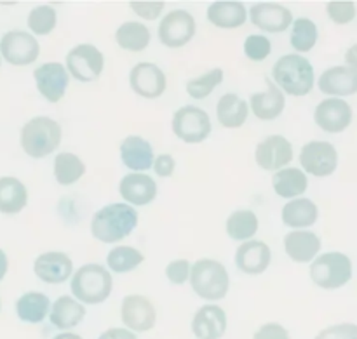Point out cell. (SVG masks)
<instances>
[{
	"mask_svg": "<svg viewBox=\"0 0 357 339\" xmlns=\"http://www.w3.org/2000/svg\"><path fill=\"white\" fill-rule=\"evenodd\" d=\"M138 226V212L129 204H110L93 216L91 233L103 244L124 240Z\"/></svg>",
	"mask_w": 357,
	"mask_h": 339,
	"instance_id": "cell-1",
	"label": "cell"
},
{
	"mask_svg": "<svg viewBox=\"0 0 357 339\" xmlns=\"http://www.w3.org/2000/svg\"><path fill=\"white\" fill-rule=\"evenodd\" d=\"M272 77L278 87L291 96H307L316 82L312 65L300 54H286L279 58L272 68Z\"/></svg>",
	"mask_w": 357,
	"mask_h": 339,
	"instance_id": "cell-2",
	"label": "cell"
},
{
	"mask_svg": "<svg viewBox=\"0 0 357 339\" xmlns=\"http://www.w3.org/2000/svg\"><path fill=\"white\" fill-rule=\"evenodd\" d=\"M61 125L49 117H35L21 129V146L31 159L51 155L61 143Z\"/></svg>",
	"mask_w": 357,
	"mask_h": 339,
	"instance_id": "cell-3",
	"label": "cell"
},
{
	"mask_svg": "<svg viewBox=\"0 0 357 339\" xmlns=\"http://www.w3.org/2000/svg\"><path fill=\"white\" fill-rule=\"evenodd\" d=\"M72 294L86 305H100L114 289L110 271L98 263H87L73 274Z\"/></svg>",
	"mask_w": 357,
	"mask_h": 339,
	"instance_id": "cell-4",
	"label": "cell"
},
{
	"mask_svg": "<svg viewBox=\"0 0 357 339\" xmlns=\"http://www.w3.org/2000/svg\"><path fill=\"white\" fill-rule=\"evenodd\" d=\"M190 284L199 298L208 299V301H218V299L225 298L229 292V271L220 261L204 258L192 267Z\"/></svg>",
	"mask_w": 357,
	"mask_h": 339,
	"instance_id": "cell-5",
	"label": "cell"
},
{
	"mask_svg": "<svg viewBox=\"0 0 357 339\" xmlns=\"http://www.w3.org/2000/svg\"><path fill=\"white\" fill-rule=\"evenodd\" d=\"M310 278L326 291L344 287L352 278V261L344 253H324L310 265Z\"/></svg>",
	"mask_w": 357,
	"mask_h": 339,
	"instance_id": "cell-6",
	"label": "cell"
},
{
	"mask_svg": "<svg viewBox=\"0 0 357 339\" xmlns=\"http://www.w3.org/2000/svg\"><path fill=\"white\" fill-rule=\"evenodd\" d=\"M105 66V56L96 45L79 44L66 54L68 73L79 82H93L101 75Z\"/></svg>",
	"mask_w": 357,
	"mask_h": 339,
	"instance_id": "cell-7",
	"label": "cell"
},
{
	"mask_svg": "<svg viewBox=\"0 0 357 339\" xmlns=\"http://www.w3.org/2000/svg\"><path fill=\"white\" fill-rule=\"evenodd\" d=\"M173 132L185 143H202L211 134V120L202 108L183 107L174 111Z\"/></svg>",
	"mask_w": 357,
	"mask_h": 339,
	"instance_id": "cell-8",
	"label": "cell"
},
{
	"mask_svg": "<svg viewBox=\"0 0 357 339\" xmlns=\"http://www.w3.org/2000/svg\"><path fill=\"white\" fill-rule=\"evenodd\" d=\"M197 24L188 10L176 9L166 14L159 24V38L166 47L180 49L194 38Z\"/></svg>",
	"mask_w": 357,
	"mask_h": 339,
	"instance_id": "cell-9",
	"label": "cell"
},
{
	"mask_svg": "<svg viewBox=\"0 0 357 339\" xmlns=\"http://www.w3.org/2000/svg\"><path fill=\"white\" fill-rule=\"evenodd\" d=\"M40 45L33 35L21 30L7 31L0 40V54L14 66H26L37 61Z\"/></svg>",
	"mask_w": 357,
	"mask_h": 339,
	"instance_id": "cell-10",
	"label": "cell"
},
{
	"mask_svg": "<svg viewBox=\"0 0 357 339\" xmlns=\"http://www.w3.org/2000/svg\"><path fill=\"white\" fill-rule=\"evenodd\" d=\"M300 164L307 174L326 178L337 171L338 152L328 141H310L300 152Z\"/></svg>",
	"mask_w": 357,
	"mask_h": 339,
	"instance_id": "cell-11",
	"label": "cell"
},
{
	"mask_svg": "<svg viewBox=\"0 0 357 339\" xmlns=\"http://www.w3.org/2000/svg\"><path fill=\"white\" fill-rule=\"evenodd\" d=\"M121 320L132 333H146L157 322L155 306L145 296L129 294L122 299Z\"/></svg>",
	"mask_w": 357,
	"mask_h": 339,
	"instance_id": "cell-12",
	"label": "cell"
},
{
	"mask_svg": "<svg viewBox=\"0 0 357 339\" xmlns=\"http://www.w3.org/2000/svg\"><path fill=\"white\" fill-rule=\"evenodd\" d=\"M352 115L354 113L347 101H344L342 97H328L316 107L314 120L324 132L338 134L351 125Z\"/></svg>",
	"mask_w": 357,
	"mask_h": 339,
	"instance_id": "cell-13",
	"label": "cell"
},
{
	"mask_svg": "<svg viewBox=\"0 0 357 339\" xmlns=\"http://www.w3.org/2000/svg\"><path fill=\"white\" fill-rule=\"evenodd\" d=\"M129 84L136 94L146 100H155L164 94L167 87L166 73L153 63H138L129 73Z\"/></svg>",
	"mask_w": 357,
	"mask_h": 339,
	"instance_id": "cell-14",
	"label": "cell"
},
{
	"mask_svg": "<svg viewBox=\"0 0 357 339\" xmlns=\"http://www.w3.org/2000/svg\"><path fill=\"white\" fill-rule=\"evenodd\" d=\"M37 89L49 103H58L68 89V70L61 63H44L33 72Z\"/></svg>",
	"mask_w": 357,
	"mask_h": 339,
	"instance_id": "cell-15",
	"label": "cell"
},
{
	"mask_svg": "<svg viewBox=\"0 0 357 339\" xmlns=\"http://www.w3.org/2000/svg\"><path fill=\"white\" fill-rule=\"evenodd\" d=\"M257 164L265 171H281L293 160V146L284 136H268L258 143Z\"/></svg>",
	"mask_w": 357,
	"mask_h": 339,
	"instance_id": "cell-16",
	"label": "cell"
},
{
	"mask_svg": "<svg viewBox=\"0 0 357 339\" xmlns=\"http://www.w3.org/2000/svg\"><path fill=\"white\" fill-rule=\"evenodd\" d=\"M250 17L255 26L268 33H282L295 23L291 10L274 2L255 3L250 9Z\"/></svg>",
	"mask_w": 357,
	"mask_h": 339,
	"instance_id": "cell-17",
	"label": "cell"
},
{
	"mask_svg": "<svg viewBox=\"0 0 357 339\" xmlns=\"http://www.w3.org/2000/svg\"><path fill=\"white\" fill-rule=\"evenodd\" d=\"M192 333L197 339H220L227 333V313L218 305H204L192 319Z\"/></svg>",
	"mask_w": 357,
	"mask_h": 339,
	"instance_id": "cell-18",
	"label": "cell"
},
{
	"mask_svg": "<svg viewBox=\"0 0 357 339\" xmlns=\"http://www.w3.org/2000/svg\"><path fill=\"white\" fill-rule=\"evenodd\" d=\"M33 271L45 284H63L73 271V263L65 253H44L35 260Z\"/></svg>",
	"mask_w": 357,
	"mask_h": 339,
	"instance_id": "cell-19",
	"label": "cell"
},
{
	"mask_svg": "<svg viewBox=\"0 0 357 339\" xmlns=\"http://www.w3.org/2000/svg\"><path fill=\"white\" fill-rule=\"evenodd\" d=\"M272 260L271 247L261 240H248L236 251V265L246 275H260Z\"/></svg>",
	"mask_w": 357,
	"mask_h": 339,
	"instance_id": "cell-20",
	"label": "cell"
},
{
	"mask_svg": "<svg viewBox=\"0 0 357 339\" xmlns=\"http://www.w3.org/2000/svg\"><path fill=\"white\" fill-rule=\"evenodd\" d=\"M319 90L331 97L354 96L357 94V73L347 65L324 70L319 77Z\"/></svg>",
	"mask_w": 357,
	"mask_h": 339,
	"instance_id": "cell-21",
	"label": "cell"
},
{
	"mask_svg": "<svg viewBox=\"0 0 357 339\" xmlns=\"http://www.w3.org/2000/svg\"><path fill=\"white\" fill-rule=\"evenodd\" d=\"M119 194L132 205H146L155 200L157 183L149 174H126L119 183Z\"/></svg>",
	"mask_w": 357,
	"mask_h": 339,
	"instance_id": "cell-22",
	"label": "cell"
},
{
	"mask_svg": "<svg viewBox=\"0 0 357 339\" xmlns=\"http://www.w3.org/2000/svg\"><path fill=\"white\" fill-rule=\"evenodd\" d=\"M321 239L314 232L295 230L284 237V251L295 263H309L321 251Z\"/></svg>",
	"mask_w": 357,
	"mask_h": 339,
	"instance_id": "cell-23",
	"label": "cell"
},
{
	"mask_svg": "<svg viewBox=\"0 0 357 339\" xmlns=\"http://www.w3.org/2000/svg\"><path fill=\"white\" fill-rule=\"evenodd\" d=\"M121 159L128 169L136 171V173L149 171L155 162L152 145L142 136H128L121 143Z\"/></svg>",
	"mask_w": 357,
	"mask_h": 339,
	"instance_id": "cell-24",
	"label": "cell"
},
{
	"mask_svg": "<svg viewBox=\"0 0 357 339\" xmlns=\"http://www.w3.org/2000/svg\"><path fill=\"white\" fill-rule=\"evenodd\" d=\"M250 103L255 117L260 118V120H274L284 110L286 100L282 90L278 87V84L267 80V90L253 94Z\"/></svg>",
	"mask_w": 357,
	"mask_h": 339,
	"instance_id": "cell-25",
	"label": "cell"
},
{
	"mask_svg": "<svg viewBox=\"0 0 357 339\" xmlns=\"http://www.w3.org/2000/svg\"><path fill=\"white\" fill-rule=\"evenodd\" d=\"M208 21L218 28L232 30L239 28L246 23L248 10L243 2H232V0H223V2H213L208 7Z\"/></svg>",
	"mask_w": 357,
	"mask_h": 339,
	"instance_id": "cell-26",
	"label": "cell"
},
{
	"mask_svg": "<svg viewBox=\"0 0 357 339\" xmlns=\"http://www.w3.org/2000/svg\"><path fill=\"white\" fill-rule=\"evenodd\" d=\"M84 317H86L84 305L70 296H61L56 299L49 313V320L59 331H70L72 327H77L82 322Z\"/></svg>",
	"mask_w": 357,
	"mask_h": 339,
	"instance_id": "cell-27",
	"label": "cell"
},
{
	"mask_svg": "<svg viewBox=\"0 0 357 339\" xmlns=\"http://www.w3.org/2000/svg\"><path fill=\"white\" fill-rule=\"evenodd\" d=\"M248 113H250V107L237 94H225V96L220 97L218 104H216V117H218L222 127L225 129L243 127Z\"/></svg>",
	"mask_w": 357,
	"mask_h": 339,
	"instance_id": "cell-28",
	"label": "cell"
},
{
	"mask_svg": "<svg viewBox=\"0 0 357 339\" xmlns=\"http://www.w3.org/2000/svg\"><path fill=\"white\" fill-rule=\"evenodd\" d=\"M319 218V209L310 198H295L282 207V223L289 228H309Z\"/></svg>",
	"mask_w": 357,
	"mask_h": 339,
	"instance_id": "cell-29",
	"label": "cell"
},
{
	"mask_svg": "<svg viewBox=\"0 0 357 339\" xmlns=\"http://www.w3.org/2000/svg\"><path fill=\"white\" fill-rule=\"evenodd\" d=\"M28 204L26 187L17 178H0V212L2 214H17Z\"/></svg>",
	"mask_w": 357,
	"mask_h": 339,
	"instance_id": "cell-30",
	"label": "cell"
},
{
	"mask_svg": "<svg viewBox=\"0 0 357 339\" xmlns=\"http://www.w3.org/2000/svg\"><path fill=\"white\" fill-rule=\"evenodd\" d=\"M272 187L279 197L295 198L305 194L309 180H307V174L303 171L296 169V167H284L274 174Z\"/></svg>",
	"mask_w": 357,
	"mask_h": 339,
	"instance_id": "cell-31",
	"label": "cell"
},
{
	"mask_svg": "<svg viewBox=\"0 0 357 339\" xmlns=\"http://www.w3.org/2000/svg\"><path fill=\"white\" fill-rule=\"evenodd\" d=\"M49 298L42 292H26L16 301L17 319L26 324H40L49 315Z\"/></svg>",
	"mask_w": 357,
	"mask_h": 339,
	"instance_id": "cell-32",
	"label": "cell"
},
{
	"mask_svg": "<svg viewBox=\"0 0 357 339\" xmlns=\"http://www.w3.org/2000/svg\"><path fill=\"white\" fill-rule=\"evenodd\" d=\"M115 40L126 51L142 52L150 44V30L138 21H126L117 28Z\"/></svg>",
	"mask_w": 357,
	"mask_h": 339,
	"instance_id": "cell-33",
	"label": "cell"
},
{
	"mask_svg": "<svg viewBox=\"0 0 357 339\" xmlns=\"http://www.w3.org/2000/svg\"><path fill=\"white\" fill-rule=\"evenodd\" d=\"M227 233H229L230 239L234 240H248L253 239L258 232V218L253 211H246V209H241V211H234L232 214L227 218Z\"/></svg>",
	"mask_w": 357,
	"mask_h": 339,
	"instance_id": "cell-34",
	"label": "cell"
},
{
	"mask_svg": "<svg viewBox=\"0 0 357 339\" xmlns=\"http://www.w3.org/2000/svg\"><path fill=\"white\" fill-rule=\"evenodd\" d=\"M86 174V164L75 153L63 152L54 159V178L59 184H73Z\"/></svg>",
	"mask_w": 357,
	"mask_h": 339,
	"instance_id": "cell-35",
	"label": "cell"
},
{
	"mask_svg": "<svg viewBox=\"0 0 357 339\" xmlns=\"http://www.w3.org/2000/svg\"><path fill=\"white\" fill-rule=\"evenodd\" d=\"M143 254L138 249L129 246H117L108 253L107 265L115 274H128L143 263Z\"/></svg>",
	"mask_w": 357,
	"mask_h": 339,
	"instance_id": "cell-36",
	"label": "cell"
},
{
	"mask_svg": "<svg viewBox=\"0 0 357 339\" xmlns=\"http://www.w3.org/2000/svg\"><path fill=\"white\" fill-rule=\"evenodd\" d=\"M317 26L312 19L309 17H298L295 19L291 28V45L298 52H309L312 51L314 45L317 44Z\"/></svg>",
	"mask_w": 357,
	"mask_h": 339,
	"instance_id": "cell-37",
	"label": "cell"
},
{
	"mask_svg": "<svg viewBox=\"0 0 357 339\" xmlns=\"http://www.w3.org/2000/svg\"><path fill=\"white\" fill-rule=\"evenodd\" d=\"M223 82V70L222 68H213L211 72L204 73V75L192 79L187 82V93L188 96L194 100H204L209 94L215 90L216 86Z\"/></svg>",
	"mask_w": 357,
	"mask_h": 339,
	"instance_id": "cell-38",
	"label": "cell"
},
{
	"mask_svg": "<svg viewBox=\"0 0 357 339\" xmlns=\"http://www.w3.org/2000/svg\"><path fill=\"white\" fill-rule=\"evenodd\" d=\"M56 23H58V14L51 6L33 7L28 14V28L35 35H49L56 28Z\"/></svg>",
	"mask_w": 357,
	"mask_h": 339,
	"instance_id": "cell-39",
	"label": "cell"
},
{
	"mask_svg": "<svg viewBox=\"0 0 357 339\" xmlns=\"http://www.w3.org/2000/svg\"><path fill=\"white\" fill-rule=\"evenodd\" d=\"M272 52V44L265 35H250L244 40V54L253 61H264Z\"/></svg>",
	"mask_w": 357,
	"mask_h": 339,
	"instance_id": "cell-40",
	"label": "cell"
},
{
	"mask_svg": "<svg viewBox=\"0 0 357 339\" xmlns=\"http://www.w3.org/2000/svg\"><path fill=\"white\" fill-rule=\"evenodd\" d=\"M326 10H328V16L331 17V21L337 24H349L356 17L354 2H342V0H335V2H328Z\"/></svg>",
	"mask_w": 357,
	"mask_h": 339,
	"instance_id": "cell-41",
	"label": "cell"
},
{
	"mask_svg": "<svg viewBox=\"0 0 357 339\" xmlns=\"http://www.w3.org/2000/svg\"><path fill=\"white\" fill-rule=\"evenodd\" d=\"M192 265L187 260H174L166 267V277L173 285H181L190 278Z\"/></svg>",
	"mask_w": 357,
	"mask_h": 339,
	"instance_id": "cell-42",
	"label": "cell"
},
{
	"mask_svg": "<svg viewBox=\"0 0 357 339\" xmlns=\"http://www.w3.org/2000/svg\"><path fill=\"white\" fill-rule=\"evenodd\" d=\"M314 339H357V324H337L321 331Z\"/></svg>",
	"mask_w": 357,
	"mask_h": 339,
	"instance_id": "cell-43",
	"label": "cell"
},
{
	"mask_svg": "<svg viewBox=\"0 0 357 339\" xmlns=\"http://www.w3.org/2000/svg\"><path fill=\"white\" fill-rule=\"evenodd\" d=\"M132 9V13L138 14L139 17H143V19H157V17L160 16V13H162L164 6L166 3L164 2H131L129 3Z\"/></svg>",
	"mask_w": 357,
	"mask_h": 339,
	"instance_id": "cell-44",
	"label": "cell"
},
{
	"mask_svg": "<svg viewBox=\"0 0 357 339\" xmlns=\"http://www.w3.org/2000/svg\"><path fill=\"white\" fill-rule=\"evenodd\" d=\"M253 339H291V336H289L288 329L282 327L281 324L271 322L264 324V326L255 333Z\"/></svg>",
	"mask_w": 357,
	"mask_h": 339,
	"instance_id": "cell-45",
	"label": "cell"
},
{
	"mask_svg": "<svg viewBox=\"0 0 357 339\" xmlns=\"http://www.w3.org/2000/svg\"><path fill=\"white\" fill-rule=\"evenodd\" d=\"M174 167H176V162H174L173 155H169V153H162V155L155 157V162H153V171H155L157 176L171 178L174 173Z\"/></svg>",
	"mask_w": 357,
	"mask_h": 339,
	"instance_id": "cell-46",
	"label": "cell"
},
{
	"mask_svg": "<svg viewBox=\"0 0 357 339\" xmlns=\"http://www.w3.org/2000/svg\"><path fill=\"white\" fill-rule=\"evenodd\" d=\"M98 339H138L136 334L129 329H121V327H112V329L105 331Z\"/></svg>",
	"mask_w": 357,
	"mask_h": 339,
	"instance_id": "cell-47",
	"label": "cell"
},
{
	"mask_svg": "<svg viewBox=\"0 0 357 339\" xmlns=\"http://www.w3.org/2000/svg\"><path fill=\"white\" fill-rule=\"evenodd\" d=\"M345 63H347L349 68H352L357 73V44L347 49V52H345Z\"/></svg>",
	"mask_w": 357,
	"mask_h": 339,
	"instance_id": "cell-48",
	"label": "cell"
},
{
	"mask_svg": "<svg viewBox=\"0 0 357 339\" xmlns=\"http://www.w3.org/2000/svg\"><path fill=\"white\" fill-rule=\"evenodd\" d=\"M7 268H9V260H7L6 253H3V251L0 249V282H2V278L6 277Z\"/></svg>",
	"mask_w": 357,
	"mask_h": 339,
	"instance_id": "cell-49",
	"label": "cell"
},
{
	"mask_svg": "<svg viewBox=\"0 0 357 339\" xmlns=\"http://www.w3.org/2000/svg\"><path fill=\"white\" fill-rule=\"evenodd\" d=\"M52 339H84V338L79 336V334H75V333H61Z\"/></svg>",
	"mask_w": 357,
	"mask_h": 339,
	"instance_id": "cell-50",
	"label": "cell"
},
{
	"mask_svg": "<svg viewBox=\"0 0 357 339\" xmlns=\"http://www.w3.org/2000/svg\"><path fill=\"white\" fill-rule=\"evenodd\" d=\"M0 310H2V301H0Z\"/></svg>",
	"mask_w": 357,
	"mask_h": 339,
	"instance_id": "cell-51",
	"label": "cell"
},
{
	"mask_svg": "<svg viewBox=\"0 0 357 339\" xmlns=\"http://www.w3.org/2000/svg\"><path fill=\"white\" fill-rule=\"evenodd\" d=\"M0 65H2V58H0Z\"/></svg>",
	"mask_w": 357,
	"mask_h": 339,
	"instance_id": "cell-52",
	"label": "cell"
}]
</instances>
